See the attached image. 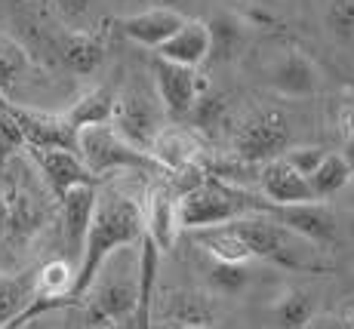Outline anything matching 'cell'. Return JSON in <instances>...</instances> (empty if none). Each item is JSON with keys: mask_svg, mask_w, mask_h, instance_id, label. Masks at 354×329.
Instances as JSON below:
<instances>
[{"mask_svg": "<svg viewBox=\"0 0 354 329\" xmlns=\"http://www.w3.org/2000/svg\"><path fill=\"white\" fill-rule=\"evenodd\" d=\"M142 237H145V203L136 194H129V191L118 188V185L102 182L96 188V207H93L84 252H80V262L74 268L71 299L77 301V308L84 292L90 290V283L102 271V265L114 252L139 246Z\"/></svg>", "mask_w": 354, "mask_h": 329, "instance_id": "1", "label": "cell"}, {"mask_svg": "<svg viewBox=\"0 0 354 329\" xmlns=\"http://www.w3.org/2000/svg\"><path fill=\"white\" fill-rule=\"evenodd\" d=\"M139 301V250H120L102 265L96 280L80 299L86 329H111L127 323Z\"/></svg>", "mask_w": 354, "mask_h": 329, "instance_id": "2", "label": "cell"}, {"mask_svg": "<svg viewBox=\"0 0 354 329\" xmlns=\"http://www.w3.org/2000/svg\"><path fill=\"white\" fill-rule=\"evenodd\" d=\"M231 231L247 243L250 256L262 258V262H271L277 268L287 271H315L317 258H315V243H308L305 237L292 234L290 228H283L281 222H274L265 212H250L243 218H234L228 222Z\"/></svg>", "mask_w": 354, "mask_h": 329, "instance_id": "3", "label": "cell"}, {"mask_svg": "<svg viewBox=\"0 0 354 329\" xmlns=\"http://www.w3.org/2000/svg\"><path fill=\"white\" fill-rule=\"evenodd\" d=\"M259 200L247 197L243 191L231 188L222 182H197L185 194L176 197V216H179V228L185 231H207L228 225L234 218H243L256 212Z\"/></svg>", "mask_w": 354, "mask_h": 329, "instance_id": "4", "label": "cell"}, {"mask_svg": "<svg viewBox=\"0 0 354 329\" xmlns=\"http://www.w3.org/2000/svg\"><path fill=\"white\" fill-rule=\"evenodd\" d=\"M163 111L158 90L142 80H133L127 84L120 93H114V111H111V126L120 139H127L133 148L139 151H151L154 139L163 129Z\"/></svg>", "mask_w": 354, "mask_h": 329, "instance_id": "5", "label": "cell"}, {"mask_svg": "<svg viewBox=\"0 0 354 329\" xmlns=\"http://www.w3.org/2000/svg\"><path fill=\"white\" fill-rule=\"evenodd\" d=\"M77 154L84 160V167L96 176L99 182H105L111 173H160L158 163L151 160V154L133 148L127 139H120L114 133L111 123L105 126H86L77 133Z\"/></svg>", "mask_w": 354, "mask_h": 329, "instance_id": "6", "label": "cell"}, {"mask_svg": "<svg viewBox=\"0 0 354 329\" xmlns=\"http://www.w3.org/2000/svg\"><path fill=\"white\" fill-rule=\"evenodd\" d=\"M292 145V123L277 108H259L234 129V157L243 163H268L283 157Z\"/></svg>", "mask_w": 354, "mask_h": 329, "instance_id": "7", "label": "cell"}, {"mask_svg": "<svg viewBox=\"0 0 354 329\" xmlns=\"http://www.w3.org/2000/svg\"><path fill=\"white\" fill-rule=\"evenodd\" d=\"M34 173L46 185L56 203L62 200L68 191L80 188V185H102L90 169L84 167L77 151H62V148H25Z\"/></svg>", "mask_w": 354, "mask_h": 329, "instance_id": "8", "label": "cell"}, {"mask_svg": "<svg viewBox=\"0 0 354 329\" xmlns=\"http://www.w3.org/2000/svg\"><path fill=\"white\" fill-rule=\"evenodd\" d=\"M154 90H158V99L169 118L185 120L194 102L207 93V84L197 74V68H182L158 59L154 62Z\"/></svg>", "mask_w": 354, "mask_h": 329, "instance_id": "9", "label": "cell"}, {"mask_svg": "<svg viewBox=\"0 0 354 329\" xmlns=\"http://www.w3.org/2000/svg\"><path fill=\"white\" fill-rule=\"evenodd\" d=\"M108 56V37L105 28H90V31H56L53 37V62L65 68V71L86 77L96 74L102 68V62Z\"/></svg>", "mask_w": 354, "mask_h": 329, "instance_id": "10", "label": "cell"}, {"mask_svg": "<svg viewBox=\"0 0 354 329\" xmlns=\"http://www.w3.org/2000/svg\"><path fill=\"white\" fill-rule=\"evenodd\" d=\"M256 212H265L274 222H281L283 228H290L292 234L305 237L308 243L324 246L336 237V218L326 209H321V203H299V207H271V203L259 200Z\"/></svg>", "mask_w": 354, "mask_h": 329, "instance_id": "11", "label": "cell"}, {"mask_svg": "<svg viewBox=\"0 0 354 329\" xmlns=\"http://www.w3.org/2000/svg\"><path fill=\"white\" fill-rule=\"evenodd\" d=\"M96 188L99 185H80V188L68 191L59 200V218H62V237L68 250V262L77 268L80 252H84V240L90 231L93 207H96Z\"/></svg>", "mask_w": 354, "mask_h": 329, "instance_id": "12", "label": "cell"}, {"mask_svg": "<svg viewBox=\"0 0 354 329\" xmlns=\"http://www.w3.org/2000/svg\"><path fill=\"white\" fill-rule=\"evenodd\" d=\"M259 185H262L265 203H271V207H299V203H315L311 188H308V179L292 167L287 157H277V160L262 163Z\"/></svg>", "mask_w": 354, "mask_h": 329, "instance_id": "13", "label": "cell"}, {"mask_svg": "<svg viewBox=\"0 0 354 329\" xmlns=\"http://www.w3.org/2000/svg\"><path fill=\"white\" fill-rule=\"evenodd\" d=\"M182 25H185V16H182L179 10H173V6H151V10H145V12H133V16L118 19L114 28L124 34V37L133 40V44L158 50L163 40L173 37Z\"/></svg>", "mask_w": 354, "mask_h": 329, "instance_id": "14", "label": "cell"}, {"mask_svg": "<svg viewBox=\"0 0 354 329\" xmlns=\"http://www.w3.org/2000/svg\"><path fill=\"white\" fill-rule=\"evenodd\" d=\"M268 86L281 95H290V99H305L317 90L321 77H317V68L311 65L308 59L299 50H283L281 56L268 65Z\"/></svg>", "mask_w": 354, "mask_h": 329, "instance_id": "15", "label": "cell"}, {"mask_svg": "<svg viewBox=\"0 0 354 329\" xmlns=\"http://www.w3.org/2000/svg\"><path fill=\"white\" fill-rule=\"evenodd\" d=\"M151 160L158 163V169H167L173 176H197V160H201V145L194 142V135L188 129L179 126H163L160 135L151 145Z\"/></svg>", "mask_w": 354, "mask_h": 329, "instance_id": "16", "label": "cell"}, {"mask_svg": "<svg viewBox=\"0 0 354 329\" xmlns=\"http://www.w3.org/2000/svg\"><path fill=\"white\" fill-rule=\"evenodd\" d=\"M209 53H213L209 25L197 22V19H185V25L158 46V59L173 62V65H182V68H201L209 59Z\"/></svg>", "mask_w": 354, "mask_h": 329, "instance_id": "17", "label": "cell"}, {"mask_svg": "<svg viewBox=\"0 0 354 329\" xmlns=\"http://www.w3.org/2000/svg\"><path fill=\"white\" fill-rule=\"evenodd\" d=\"M179 234V216H176V194L160 185L148 194L145 203V237L151 240L158 250H169Z\"/></svg>", "mask_w": 354, "mask_h": 329, "instance_id": "18", "label": "cell"}, {"mask_svg": "<svg viewBox=\"0 0 354 329\" xmlns=\"http://www.w3.org/2000/svg\"><path fill=\"white\" fill-rule=\"evenodd\" d=\"M71 286H74V265L68 258H50L46 265L34 268V299L62 301L68 308H77V301L71 299Z\"/></svg>", "mask_w": 354, "mask_h": 329, "instance_id": "19", "label": "cell"}, {"mask_svg": "<svg viewBox=\"0 0 354 329\" xmlns=\"http://www.w3.org/2000/svg\"><path fill=\"white\" fill-rule=\"evenodd\" d=\"M111 111H114V90L111 86H93L80 99L71 102V108H68L62 118L80 133L86 126H105V123H111Z\"/></svg>", "mask_w": 354, "mask_h": 329, "instance_id": "20", "label": "cell"}, {"mask_svg": "<svg viewBox=\"0 0 354 329\" xmlns=\"http://www.w3.org/2000/svg\"><path fill=\"white\" fill-rule=\"evenodd\" d=\"M315 314V296L299 286H290L271 301V323L277 329H305Z\"/></svg>", "mask_w": 354, "mask_h": 329, "instance_id": "21", "label": "cell"}, {"mask_svg": "<svg viewBox=\"0 0 354 329\" xmlns=\"http://www.w3.org/2000/svg\"><path fill=\"white\" fill-rule=\"evenodd\" d=\"M34 301V271L0 274V326L19 320Z\"/></svg>", "mask_w": 354, "mask_h": 329, "instance_id": "22", "label": "cell"}, {"mask_svg": "<svg viewBox=\"0 0 354 329\" xmlns=\"http://www.w3.org/2000/svg\"><path fill=\"white\" fill-rule=\"evenodd\" d=\"M197 243H201L219 265H247L250 258H253L250 256V250H247V243L231 231V225L197 231Z\"/></svg>", "mask_w": 354, "mask_h": 329, "instance_id": "23", "label": "cell"}, {"mask_svg": "<svg viewBox=\"0 0 354 329\" xmlns=\"http://www.w3.org/2000/svg\"><path fill=\"white\" fill-rule=\"evenodd\" d=\"M65 31H90L102 25L105 0H46Z\"/></svg>", "mask_w": 354, "mask_h": 329, "instance_id": "24", "label": "cell"}, {"mask_svg": "<svg viewBox=\"0 0 354 329\" xmlns=\"http://www.w3.org/2000/svg\"><path fill=\"white\" fill-rule=\"evenodd\" d=\"M354 179L348 163L342 160V154H326L321 163H317V169L308 176V188H311V197H315V203H324L326 197H333L336 191H342L345 185Z\"/></svg>", "mask_w": 354, "mask_h": 329, "instance_id": "25", "label": "cell"}, {"mask_svg": "<svg viewBox=\"0 0 354 329\" xmlns=\"http://www.w3.org/2000/svg\"><path fill=\"white\" fill-rule=\"evenodd\" d=\"M31 56L19 46V40L0 37V95L10 99V90L28 74Z\"/></svg>", "mask_w": 354, "mask_h": 329, "instance_id": "26", "label": "cell"}, {"mask_svg": "<svg viewBox=\"0 0 354 329\" xmlns=\"http://www.w3.org/2000/svg\"><path fill=\"white\" fill-rule=\"evenodd\" d=\"M225 114H228V102L222 99V95L203 93L201 99L194 102V108L188 111L185 120H192L197 129H203V133H213L216 126H222V123H225Z\"/></svg>", "mask_w": 354, "mask_h": 329, "instance_id": "27", "label": "cell"}, {"mask_svg": "<svg viewBox=\"0 0 354 329\" xmlns=\"http://www.w3.org/2000/svg\"><path fill=\"white\" fill-rule=\"evenodd\" d=\"M324 25L333 37L354 40V0H326Z\"/></svg>", "mask_w": 354, "mask_h": 329, "instance_id": "28", "label": "cell"}, {"mask_svg": "<svg viewBox=\"0 0 354 329\" xmlns=\"http://www.w3.org/2000/svg\"><path fill=\"white\" fill-rule=\"evenodd\" d=\"M209 283H213V290L222 292V296H237V292H243V286L250 283V271H247V265H219L216 262V268H209Z\"/></svg>", "mask_w": 354, "mask_h": 329, "instance_id": "29", "label": "cell"}, {"mask_svg": "<svg viewBox=\"0 0 354 329\" xmlns=\"http://www.w3.org/2000/svg\"><path fill=\"white\" fill-rule=\"evenodd\" d=\"M19 148H25V142H22V135H19L16 123L10 120L6 111H0V179H3L6 167L16 160Z\"/></svg>", "mask_w": 354, "mask_h": 329, "instance_id": "30", "label": "cell"}, {"mask_svg": "<svg viewBox=\"0 0 354 329\" xmlns=\"http://www.w3.org/2000/svg\"><path fill=\"white\" fill-rule=\"evenodd\" d=\"M326 154H330V151H324V148H317V145H315V148H299V151H290V154H283V157H287L292 167H296L299 173H302L305 179H308V176L315 173L317 163H321Z\"/></svg>", "mask_w": 354, "mask_h": 329, "instance_id": "31", "label": "cell"}, {"mask_svg": "<svg viewBox=\"0 0 354 329\" xmlns=\"http://www.w3.org/2000/svg\"><path fill=\"white\" fill-rule=\"evenodd\" d=\"M305 329H354V305L339 314H315Z\"/></svg>", "mask_w": 354, "mask_h": 329, "instance_id": "32", "label": "cell"}, {"mask_svg": "<svg viewBox=\"0 0 354 329\" xmlns=\"http://www.w3.org/2000/svg\"><path fill=\"white\" fill-rule=\"evenodd\" d=\"M339 126H342L345 139H354V99L339 108Z\"/></svg>", "mask_w": 354, "mask_h": 329, "instance_id": "33", "label": "cell"}, {"mask_svg": "<svg viewBox=\"0 0 354 329\" xmlns=\"http://www.w3.org/2000/svg\"><path fill=\"white\" fill-rule=\"evenodd\" d=\"M342 160L348 163L351 176H354V139H345V151H342Z\"/></svg>", "mask_w": 354, "mask_h": 329, "instance_id": "34", "label": "cell"}, {"mask_svg": "<svg viewBox=\"0 0 354 329\" xmlns=\"http://www.w3.org/2000/svg\"><path fill=\"white\" fill-rule=\"evenodd\" d=\"M179 329H207V326H179Z\"/></svg>", "mask_w": 354, "mask_h": 329, "instance_id": "35", "label": "cell"}, {"mask_svg": "<svg viewBox=\"0 0 354 329\" xmlns=\"http://www.w3.org/2000/svg\"><path fill=\"white\" fill-rule=\"evenodd\" d=\"M111 329H114V326H111Z\"/></svg>", "mask_w": 354, "mask_h": 329, "instance_id": "36", "label": "cell"}]
</instances>
